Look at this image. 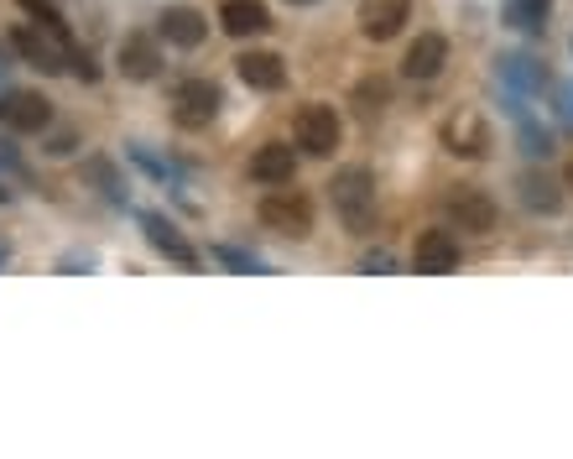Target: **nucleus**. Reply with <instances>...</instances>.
Returning a JSON list of instances; mask_svg holds the SVG:
<instances>
[{"instance_id": "cd10ccee", "label": "nucleus", "mask_w": 573, "mask_h": 459, "mask_svg": "<svg viewBox=\"0 0 573 459\" xmlns=\"http://www.w3.org/2000/svg\"><path fill=\"white\" fill-rule=\"evenodd\" d=\"M360 272H391V256H386V251H370L360 262Z\"/></svg>"}, {"instance_id": "2eb2a0df", "label": "nucleus", "mask_w": 573, "mask_h": 459, "mask_svg": "<svg viewBox=\"0 0 573 459\" xmlns=\"http://www.w3.org/2000/svg\"><path fill=\"white\" fill-rule=\"evenodd\" d=\"M251 177L255 183H293L298 177V152L287 147V141H266V147H255V157H251Z\"/></svg>"}, {"instance_id": "6e6552de", "label": "nucleus", "mask_w": 573, "mask_h": 459, "mask_svg": "<svg viewBox=\"0 0 573 459\" xmlns=\"http://www.w3.org/2000/svg\"><path fill=\"white\" fill-rule=\"evenodd\" d=\"M0 126L16 136H37L53 126V100H43L37 89H5L0 94Z\"/></svg>"}, {"instance_id": "a878e982", "label": "nucleus", "mask_w": 573, "mask_h": 459, "mask_svg": "<svg viewBox=\"0 0 573 459\" xmlns=\"http://www.w3.org/2000/svg\"><path fill=\"white\" fill-rule=\"evenodd\" d=\"M552 110H558V121L573 131V79H563V84L552 89Z\"/></svg>"}, {"instance_id": "4be33fe9", "label": "nucleus", "mask_w": 573, "mask_h": 459, "mask_svg": "<svg viewBox=\"0 0 573 459\" xmlns=\"http://www.w3.org/2000/svg\"><path fill=\"white\" fill-rule=\"evenodd\" d=\"M84 177L110 198V204H126V183H121V173H115V162H110V157H89Z\"/></svg>"}, {"instance_id": "f3484780", "label": "nucleus", "mask_w": 573, "mask_h": 459, "mask_svg": "<svg viewBox=\"0 0 573 459\" xmlns=\"http://www.w3.org/2000/svg\"><path fill=\"white\" fill-rule=\"evenodd\" d=\"M406 16H412V0H370L360 16V32L370 43H391L406 26Z\"/></svg>"}, {"instance_id": "7ed1b4c3", "label": "nucleus", "mask_w": 573, "mask_h": 459, "mask_svg": "<svg viewBox=\"0 0 573 459\" xmlns=\"http://www.w3.org/2000/svg\"><path fill=\"white\" fill-rule=\"evenodd\" d=\"M438 141H444L448 157H465V162H480V157H490V147H495L490 121L480 115V110H454V115H444Z\"/></svg>"}, {"instance_id": "dca6fc26", "label": "nucleus", "mask_w": 573, "mask_h": 459, "mask_svg": "<svg viewBox=\"0 0 573 459\" xmlns=\"http://www.w3.org/2000/svg\"><path fill=\"white\" fill-rule=\"evenodd\" d=\"M219 26L230 37H261L272 26V11L266 0H219Z\"/></svg>"}, {"instance_id": "393cba45", "label": "nucleus", "mask_w": 573, "mask_h": 459, "mask_svg": "<svg viewBox=\"0 0 573 459\" xmlns=\"http://www.w3.org/2000/svg\"><path fill=\"white\" fill-rule=\"evenodd\" d=\"M214 256H219L225 266H234V272H266V266L255 262L251 251H234V245H214Z\"/></svg>"}, {"instance_id": "bb28decb", "label": "nucleus", "mask_w": 573, "mask_h": 459, "mask_svg": "<svg viewBox=\"0 0 573 459\" xmlns=\"http://www.w3.org/2000/svg\"><path fill=\"white\" fill-rule=\"evenodd\" d=\"M73 147H79V136H73V131H58V136H53V147H47V152H53V157H68Z\"/></svg>"}, {"instance_id": "2f4dec72", "label": "nucleus", "mask_w": 573, "mask_h": 459, "mask_svg": "<svg viewBox=\"0 0 573 459\" xmlns=\"http://www.w3.org/2000/svg\"><path fill=\"white\" fill-rule=\"evenodd\" d=\"M287 5H313V0H287Z\"/></svg>"}, {"instance_id": "f8f14e48", "label": "nucleus", "mask_w": 573, "mask_h": 459, "mask_svg": "<svg viewBox=\"0 0 573 459\" xmlns=\"http://www.w3.org/2000/svg\"><path fill=\"white\" fill-rule=\"evenodd\" d=\"M121 73L126 79H136V84H147V79H157L162 73V47H157V37H147V32H130V37H121Z\"/></svg>"}, {"instance_id": "b1692460", "label": "nucleus", "mask_w": 573, "mask_h": 459, "mask_svg": "<svg viewBox=\"0 0 573 459\" xmlns=\"http://www.w3.org/2000/svg\"><path fill=\"white\" fill-rule=\"evenodd\" d=\"M16 5H22V11H26V16H32V22H37V26H47V32H58V37H68L64 11H58L53 0H16Z\"/></svg>"}, {"instance_id": "6ab92c4d", "label": "nucleus", "mask_w": 573, "mask_h": 459, "mask_svg": "<svg viewBox=\"0 0 573 459\" xmlns=\"http://www.w3.org/2000/svg\"><path fill=\"white\" fill-rule=\"evenodd\" d=\"M516 198L527 204L531 215H558L563 209V188L548 173H537V168H527V173L516 177Z\"/></svg>"}, {"instance_id": "9d476101", "label": "nucleus", "mask_w": 573, "mask_h": 459, "mask_svg": "<svg viewBox=\"0 0 573 459\" xmlns=\"http://www.w3.org/2000/svg\"><path fill=\"white\" fill-rule=\"evenodd\" d=\"M141 236H147V245L151 251H157V256H168L172 266H183V272H193V266H204V256H198V245L188 241V236H183V230H177V225H172L168 215H141Z\"/></svg>"}, {"instance_id": "9b49d317", "label": "nucleus", "mask_w": 573, "mask_h": 459, "mask_svg": "<svg viewBox=\"0 0 573 459\" xmlns=\"http://www.w3.org/2000/svg\"><path fill=\"white\" fill-rule=\"evenodd\" d=\"M234 73H240V84L255 89V94H276V89H287V64L266 53V47H251V53H240L234 58Z\"/></svg>"}, {"instance_id": "c756f323", "label": "nucleus", "mask_w": 573, "mask_h": 459, "mask_svg": "<svg viewBox=\"0 0 573 459\" xmlns=\"http://www.w3.org/2000/svg\"><path fill=\"white\" fill-rule=\"evenodd\" d=\"M5 262H11V245H5V241H0V266H5Z\"/></svg>"}, {"instance_id": "39448f33", "label": "nucleus", "mask_w": 573, "mask_h": 459, "mask_svg": "<svg viewBox=\"0 0 573 459\" xmlns=\"http://www.w3.org/2000/svg\"><path fill=\"white\" fill-rule=\"evenodd\" d=\"M293 136H298V152L302 157H334L344 136V121L334 105H302L298 121H293Z\"/></svg>"}, {"instance_id": "f257e3e1", "label": "nucleus", "mask_w": 573, "mask_h": 459, "mask_svg": "<svg viewBox=\"0 0 573 459\" xmlns=\"http://www.w3.org/2000/svg\"><path fill=\"white\" fill-rule=\"evenodd\" d=\"M329 204L349 236H376V173L349 162L329 177Z\"/></svg>"}, {"instance_id": "a211bd4d", "label": "nucleus", "mask_w": 573, "mask_h": 459, "mask_svg": "<svg viewBox=\"0 0 573 459\" xmlns=\"http://www.w3.org/2000/svg\"><path fill=\"white\" fill-rule=\"evenodd\" d=\"M495 73H501V84H511L516 94H537V89H548V68L537 64L531 53H501V58H495Z\"/></svg>"}, {"instance_id": "7c9ffc66", "label": "nucleus", "mask_w": 573, "mask_h": 459, "mask_svg": "<svg viewBox=\"0 0 573 459\" xmlns=\"http://www.w3.org/2000/svg\"><path fill=\"white\" fill-rule=\"evenodd\" d=\"M5 198H11V188H5V183H0V204H5Z\"/></svg>"}, {"instance_id": "f03ea898", "label": "nucleus", "mask_w": 573, "mask_h": 459, "mask_svg": "<svg viewBox=\"0 0 573 459\" xmlns=\"http://www.w3.org/2000/svg\"><path fill=\"white\" fill-rule=\"evenodd\" d=\"M255 219L272 230V236H287V241H308L313 236V198L287 188V183H272L261 204H255Z\"/></svg>"}, {"instance_id": "c85d7f7f", "label": "nucleus", "mask_w": 573, "mask_h": 459, "mask_svg": "<svg viewBox=\"0 0 573 459\" xmlns=\"http://www.w3.org/2000/svg\"><path fill=\"white\" fill-rule=\"evenodd\" d=\"M563 188H573V162H569V168H563Z\"/></svg>"}, {"instance_id": "5701e85b", "label": "nucleus", "mask_w": 573, "mask_h": 459, "mask_svg": "<svg viewBox=\"0 0 573 459\" xmlns=\"http://www.w3.org/2000/svg\"><path fill=\"white\" fill-rule=\"evenodd\" d=\"M355 105H360L365 121H370V115H381V110L391 105V89H386V79H360V89H355Z\"/></svg>"}, {"instance_id": "20e7f679", "label": "nucleus", "mask_w": 573, "mask_h": 459, "mask_svg": "<svg viewBox=\"0 0 573 459\" xmlns=\"http://www.w3.org/2000/svg\"><path fill=\"white\" fill-rule=\"evenodd\" d=\"M444 215H448V225L465 230V236H490V230L501 225L495 198H490L485 188H469V183H459V188H448L444 194Z\"/></svg>"}, {"instance_id": "1a4fd4ad", "label": "nucleus", "mask_w": 573, "mask_h": 459, "mask_svg": "<svg viewBox=\"0 0 573 459\" xmlns=\"http://www.w3.org/2000/svg\"><path fill=\"white\" fill-rule=\"evenodd\" d=\"M459 236L454 230H444V225H433V230H423L417 236V245H412V272H423V277H448V272H459Z\"/></svg>"}, {"instance_id": "4468645a", "label": "nucleus", "mask_w": 573, "mask_h": 459, "mask_svg": "<svg viewBox=\"0 0 573 459\" xmlns=\"http://www.w3.org/2000/svg\"><path fill=\"white\" fill-rule=\"evenodd\" d=\"M157 32L168 37L172 47H198L209 37V22H204V11H193V5H168L162 16H157Z\"/></svg>"}, {"instance_id": "aec40b11", "label": "nucleus", "mask_w": 573, "mask_h": 459, "mask_svg": "<svg viewBox=\"0 0 573 459\" xmlns=\"http://www.w3.org/2000/svg\"><path fill=\"white\" fill-rule=\"evenodd\" d=\"M516 147H522V157H531V162H548L558 141H552V131L537 126L531 115H516Z\"/></svg>"}, {"instance_id": "0eeeda50", "label": "nucleus", "mask_w": 573, "mask_h": 459, "mask_svg": "<svg viewBox=\"0 0 573 459\" xmlns=\"http://www.w3.org/2000/svg\"><path fill=\"white\" fill-rule=\"evenodd\" d=\"M219 105H225V94H219L214 79H183L177 94H172V121L183 131H204L214 115H219Z\"/></svg>"}, {"instance_id": "ddd939ff", "label": "nucleus", "mask_w": 573, "mask_h": 459, "mask_svg": "<svg viewBox=\"0 0 573 459\" xmlns=\"http://www.w3.org/2000/svg\"><path fill=\"white\" fill-rule=\"evenodd\" d=\"M448 64V37H438V32H423L417 43L406 47L402 58V73L406 79H417V84H427V79H438Z\"/></svg>"}, {"instance_id": "412c9836", "label": "nucleus", "mask_w": 573, "mask_h": 459, "mask_svg": "<svg viewBox=\"0 0 573 459\" xmlns=\"http://www.w3.org/2000/svg\"><path fill=\"white\" fill-rule=\"evenodd\" d=\"M548 11H552V0H506V26H516V32H542Z\"/></svg>"}, {"instance_id": "423d86ee", "label": "nucleus", "mask_w": 573, "mask_h": 459, "mask_svg": "<svg viewBox=\"0 0 573 459\" xmlns=\"http://www.w3.org/2000/svg\"><path fill=\"white\" fill-rule=\"evenodd\" d=\"M11 47L22 53L32 68H43V73H64L68 58H73V37H58V32H47V26H16L11 32Z\"/></svg>"}]
</instances>
